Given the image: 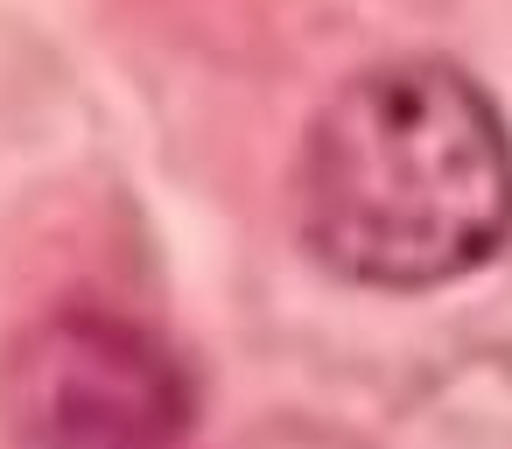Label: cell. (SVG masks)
<instances>
[{"instance_id": "1", "label": "cell", "mask_w": 512, "mask_h": 449, "mask_svg": "<svg viewBox=\"0 0 512 449\" xmlns=\"http://www.w3.org/2000/svg\"><path fill=\"white\" fill-rule=\"evenodd\" d=\"M295 232L316 267L428 295L512 239V127L449 57H386L344 78L295 155Z\"/></svg>"}, {"instance_id": "2", "label": "cell", "mask_w": 512, "mask_h": 449, "mask_svg": "<svg viewBox=\"0 0 512 449\" xmlns=\"http://www.w3.org/2000/svg\"><path fill=\"white\" fill-rule=\"evenodd\" d=\"M190 414L176 351L106 309H57L0 358L8 449H183Z\"/></svg>"}]
</instances>
